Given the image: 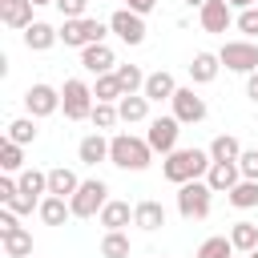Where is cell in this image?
I'll return each mask as SVG.
<instances>
[{"mask_svg":"<svg viewBox=\"0 0 258 258\" xmlns=\"http://www.w3.org/2000/svg\"><path fill=\"white\" fill-rule=\"evenodd\" d=\"M210 165H214L210 149H173V153H165V165H161V173H165V181H173V185H185V181H198V177H206V173H210Z\"/></svg>","mask_w":258,"mask_h":258,"instance_id":"cell-1","label":"cell"},{"mask_svg":"<svg viewBox=\"0 0 258 258\" xmlns=\"http://www.w3.org/2000/svg\"><path fill=\"white\" fill-rule=\"evenodd\" d=\"M109 161H113L117 169H133V173H141V169L153 161V145H149L145 137L117 133V137H109Z\"/></svg>","mask_w":258,"mask_h":258,"instance_id":"cell-2","label":"cell"},{"mask_svg":"<svg viewBox=\"0 0 258 258\" xmlns=\"http://www.w3.org/2000/svg\"><path fill=\"white\" fill-rule=\"evenodd\" d=\"M210 206H214V189H210L206 177L177 185V214H181L185 222H202V218H210Z\"/></svg>","mask_w":258,"mask_h":258,"instance_id":"cell-3","label":"cell"},{"mask_svg":"<svg viewBox=\"0 0 258 258\" xmlns=\"http://www.w3.org/2000/svg\"><path fill=\"white\" fill-rule=\"evenodd\" d=\"M105 32H113V28H109V20L101 24L97 16H77V20H64V24H60L64 48H89V44L105 40Z\"/></svg>","mask_w":258,"mask_h":258,"instance_id":"cell-4","label":"cell"},{"mask_svg":"<svg viewBox=\"0 0 258 258\" xmlns=\"http://www.w3.org/2000/svg\"><path fill=\"white\" fill-rule=\"evenodd\" d=\"M93 105H97L93 85H85L81 77L64 81V89H60V109H64L69 121H89V117H93Z\"/></svg>","mask_w":258,"mask_h":258,"instance_id":"cell-5","label":"cell"},{"mask_svg":"<svg viewBox=\"0 0 258 258\" xmlns=\"http://www.w3.org/2000/svg\"><path fill=\"white\" fill-rule=\"evenodd\" d=\"M105 202H109V185H105L101 177H89V181H81V189L69 198V206H73V218H97V214L105 210Z\"/></svg>","mask_w":258,"mask_h":258,"instance_id":"cell-6","label":"cell"},{"mask_svg":"<svg viewBox=\"0 0 258 258\" xmlns=\"http://www.w3.org/2000/svg\"><path fill=\"white\" fill-rule=\"evenodd\" d=\"M218 60L230 69V73H254L258 69V44L254 40H226L218 48Z\"/></svg>","mask_w":258,"mask_h":258,"instance_id":"cell-7","label":"cell"},{"mask_svg":"<svg viewBox=\"0 0 258 258\" xmlns=\"http://www.w3.org/2000/svg\"><path fill=\"white\" fill-rule=\"evenodd\" d=\"M24 109H28V117H52L56 109H60V89H52V85H44V81H36V85H28V93H24Z\"/></svg>","mask_w":258,"mask_h":258,"instance_id":"cell-8","label":"cell"},{"mask_svg":"<svg viewBox=\"0 0 258 258\" xmlns=\"http://www.w3.org/2000/svg\"><path fill=\"white\" fill-rule=\"evenodd\" d=\"M169 105H173V117H177L181 125H198V121H206V113H210V109H206V97H198L194 85H185V89L177 85V93H173Z\"/></svg>","mask_w":258,"mask_h":258,"instance_id":"cell-9","label":"cell"},{"mask_svg":"<svg viewBox=\"0 0 258 258\" xmlns=\"http://www.w3.org/2000/svg\"><path fill=\"white\" fill-rule=\"evenodd\" d=\"M109 28H113V36H121L125 44H145V16L133 12V8H117V12L109 16Z\"/></svg>","mask_w":258,"mask_h":258,"instance_id":"cell-10","label":"cell"},{"mask_svg":"<svg viewBox=\"0 0 258 258\" xmlns=\"http://www.w3.org/2000/svg\"><path fill=\"white\" fill-rule=\"evenodd\" d=\"M177 133H181V121L169 113V117H153V121H149L145 141L153 145V153H173V149H177Z\"/></svg>","mask_w":258,"mask_h":258,"instance_id":"cell-11","label":"cell"},{"mask_svg":"<svg viewBox=\"0 0 258 258\" xmlns=\"http://www.w3.org/2000/svg\"><path fill=\"white\" fill-rule=\"evenodd\" d=\"M198 20H202L206 32H226L234 24V8H230V0H206L198 8Z\"/></svg>","mask_w":258,"mask_h":258,"instance_id":"cell-12","label":"cell"},{"mask_svg":"<svg viewBox=\"0 0 258 258\" xmlns=\"http://www.w3.org/2000/svg\"><path fill=\"white\" fill-rule=\"evenodd\" d=\"M81 64H85V73L101 77V73H113V69H117V52H113L105 40H97V44L81 48Z\"/></svg>","mask_w":258,"mask_h":258,"instance_id":"cell-13","label":"cell"},{"mask_svg":"<svg viewBox=\"0 0 258 258\" xmlns=\"http://www.w3.org/2000/svg\"><path fill=\"white\" fill-rule=\"evenodd\" d=\"M32 8H36L32 0H0V24L24 32V28L32 24Z\"/></svg>","mask_w":258,"mask_h":258,"instance_id":"cell-14","label":"cell"},{"mask_svg":"<svg viewBox=\"0 0 258 258\" xmlns=\"http://www.w3.org/2000/svg\"><path fill=\"white\" fill-rule=\"evenodd\" d=\"M56 40H60V28H52V24H44V20H32V24L24 28V48H28V52H48Z\"/></svg>","mask_w":258,"mask_h":258,"instance_id":"cell-15","label":"cell"},{"mask_svg":"<svg viewBox=\"0 0 258 258\" xmlns=\"http://www.w3.org/2000/svg\"><path fill=\"white\" fill-rule=\"evenodd\" d=\"M206 181H210L214 194H230V189L242 181V169H238V161H214L210 173H206Z\"/></svg>","mask_w":258,"mask_h":258,"instance_id":"cell-16","label":"cell"},{"mask_svg":"<svg viewBox=\"0 0 258 258\" xmlns=\"http://www.w3.org/2000/svg\"><path fill=\"white\" fill-rule=\"evenodd\" d=\"M133 226H141L145 234L161 230V226H165V206H161V202H153V198L137 202V206H133Z\"/></svg>","mask_w":258,"mask_h":258,"instance_id":"cell-17","label":"cell"},{"mask_svg":"<svg viewBox=\"0 0 258 258\" xmlns=\"http://www.w3.org/2000/svg\"><path fill=\"white\" fill-rule=\"evenodd\" d=\"M97 222H101L105 230H125V226L133 222V206H129V202H121V198H109V202H105V210L97 214Z\"/></svg>","mask_w":258,"mask_h":258,"instance_id":"cell-18","label":"cell"},{"mask_svg":"<svg viewBox=\"0 0 258 258\" xmlns=\"http://www.w3.org/2000/svg\"><path fill=\"white\" fill-rule=\"evenodd\" d=\"M40 222L44 226H64L69 218H73V206H69V198H56V194H48V198H40Z\"/></svg>","mask_w":258,"mask_h":258,"instance_id":"cell-19","label":"cell"},{"mask_svg":"<svg viewBox=\"0 0 258 258\" xmlns=\"http://www.w3.org/2000/svg\"><path fill=\"white\" fill-rule=\"evenodd\" d=\"M218 69H222L218 52H194V60H189V81H194V85H210V81L218 77Z\"/></svg>","mask_w":258,"mask_h":258,"instance_id":"cell-20","label":"cell"},{"mask_svg":"<svg viewBox=\"0 0 258 258\" xmlns=\"http://www.w3.org/2000/svg\"><path fill=\"white\" fill-rule=\"evenodd\" d=\"M149 101H173V93H177V81L165 73V69H157V73H149L145 77V89H141Z\"/></svg>","mask_w":258,"mask_h":258,"instance_id":"cell-21","label":"cell"},{"mask_svg":"<svg viewBox=\"0 0 258 258\" xmlns=\"http://www.w3.org/2000/svg\"><path fill=\"white\" fill-rule=\"evenodd\" d=\"M117 113H121V121H125V125L145 121V117H149V97H145V93H141V97H137V93H125V97L117 101Z\"/></svg>","mask_w":258,"mask_h":258,"instance_id":"cell-22","label":"cell"},{"mask_svg":"<svg viewBox=\"0 0 258 258\" xmlns=\"http://www.w3.org/2000/svg\"><path fill=\"white\" fill-rule=\"evenodd\" d=\"M0 246H4V258H28L32 254V234L24 226H16V230L0 234Z\"/></svg>","mask_w":258,"mask_h":258,"instance_id":"cell-23","label":"cell"},{"mask_svg":"<svg viewBox=\"0 0 258 258\" xmlns=\"http://www.w3.org/2000/svg\"><path fill=\"white\" fill-rule=\"evenodd\" d=\"M77 157H81L85 165L109 161V141H105L101 133H89V137H81V145H77Z\"/></svg>","mask_w":258,"mask_h":258,"instance_id":"cell-24","label":"cell"},{"mask_svg":"<svg viewBox=\"0 0 258 258\" xmlns=\"http://www.w3.org/2000/svg\"><path fill=\"white\" fill-rule=\"evenodd\" d=\"M77 189H81V177H77L73 169H64V165L48 169V194H56V198H73Z\"/></svg>","mask_w":258,"mask_h":258,"instance_id":"cell-25","label":"cell"},{"mask_svg":"<svg viewBox=\"0 0 258 258\" xmlns=\"http://www.w3.org/2000/svg\"><path fill=\"white\" fill-rule=\"evenodd\" d=\"M210 157H214V161H238V157H242V141H238L234 133H218V137L210 141Z\"/></svg>","mask_w":258,"mask_h":258,"instance_id":"cell-26","label":"cell"},{"mask_svg":"<svg viewBox=\"0 0 258 258\" xmlns=\"http://www.w3.org/2000/svg\"><path fill=\"white\" fill-rule=\"evenodd\" d=\"M230 242H234L238 254L258 250V226H254V222H234V226H230Z\"/></svg>","mask_w":258,"mask_h":258,"instance_id":"cell-27","label":"cell"},{"mask_svg":"<svg viewBox=\"0 0 258 258\" xmlns=\"http://www.w3.org/2000/svg\"><path fill=\"white\" fill-rule=\"evenodd\" d=\"M129 234L125 230H105V238H101V258H129Z\"/></svg>","mask_w":258,"mask_h":258,"instance_id":"cell-28","label":"cell"},{"mask_svg":"<svg viewBox=\"0 0 258 258\" xmlns=\"http://www.w3.org/2000/svg\"><path fill=\"white\" fill-rule=\"evenodd\" d=\"M230 206H234V210H258V181L242 177V181L230 189Z\"/></svg>","mask_w":258,"mask_h":258,"instance_id":"cell-29","label":"cell"},{"mask_svg":"<svg viewBox=\"0 0 258 258\" xmlns=\"http://www.w3.org/2000/svg\"><path fill=\"white\" fill-rule=\"evenodd\" d=\"M16 185H20V194H28V198L40 202V194H48V173H40V169H20Z\"/></svg>","mask_w":258,"mask_h":258,"instance_id":"cell-30","label":"cell"},{"mask_svg":"<svg viewBox=\"0 0 258 258\" xmlns=\"http://www.w3.org/2000/svg\"><path fill=\"white\" fill-rule=\"evenodd\" d=\"M93 97H97V101H113V105H117V101L125 97V89H121L117 73H101V77H97V85H93Z\"/></svg>","mask_w":258,"mask_h":258,"instance_id":"cell-31","label":"cell"},{"mask_svg":"<svg viewBox=\"0 0 258 258\" xmlns=\"http://www.w3.org/2000/svg\"><path fill=\"white\" fill-rule=\"evenodd\" d=\"M198 258H234V242H230V234H214V238H206V242L198 246Z\"/></svg>","mask_w":258,"mask_h":258,"instance_id":"cell-32","label":"cell"},{"mask_svg":"<svg viewBox=\"0 0 258 258\" xmlns=\"http://www.w3.org/2000/svg\"><path fill=\"white\" fill-rule=\"evenodd\" d=\"M8 141L32 145V141H36V117H16V121H8Z\"/></svg>","mask_w":258,"mask_h":258,"instance_id":"cell-33","label":"cell"},{"mask_svg":"<svg viewBox=\"0 0 258 258\" xmlns=\"http://www.w3.org/2000/svg\"><path fill=\"white\" fill-rule=\"evenodd\" d=\"M89 121H93V129L101 133V129H113V125L121 121V113H117V105H113V101H97V105H93V117H89Z\"/></svg>","mask_w":258,"mask_h":258,"instance_id":"cell-34","label":"cell"},{"mask_svg":"<svg viewBox=\"0 0 258 258\" xmlns=\"http://www.w3.org/2000/svg\"><path fill=\"white\" fill-rule=\"evenodd\" d=\"M0 169H4V173L24 169V145H16V141L4 137V145H0Z\"/></svg>","mask_w":258,"mask_h":258,"instance_id":"cell-35","label":"cell"},{"mask_svg":"<svg viewBox=\"0 0 258 258\" xmlns=\"http://www.w3.org/2000/svg\"><path fill=\"white\" fill-rule=\"evenodd\" d=\"M113 73H117V81H121V89H125V93H137V89H145V73H141L137 64H117Z\"/></svg>","mask_w":258,"mask_h":258,"instance_id":"cell-36","label":"cell"},{"mask_svg":"<svg viewBox=\"0 0 258 258\" xmlns=\"http://www.w3.org/2000/svg\"><path fill=\"white\" fill-rule=\"evenodd\" d=\"M234 24H238V32H246V40L258 36V8H242V12L234 16Z\"/></svg>","mask_w":258,"mask_h":258,"instance_id":"cell-37","label":"cell"},{"mask_svg":"<svg viewBox=\"0 0 258 258\" xmlns=\"http://www.w3.org/2000/svg\"><path fill=\"white\" fill-rule=\"evenodd\" d=\"M238 169H242V177L258 181V149H242V157H238Z\"/></svg>","mask_w":258,"mask_h":258,"instance_id":"cell-38","label":"cell"},{"mask_svg":"<svg viewBox=\"0 0 258 258\" xmlns=\"http://www.w3.org/2000/svg\"><path fill=\"white\" fill-rule=\"evenodd\" d=\"M56 8H60V16H64V20H77V16H85L89 0H56Z\"/></svg>","mask_w":258,"mask_h":258,"instance_id":"cell-39","label":"cell"},{"mask_svg":"<svg viewBox=\"0 0 258 258\" xmlns=\"http://www.w3.org/2000/svg\"><path fill=\"white\" fill-rule=\"evenodd\" d=\"M8 210H16V214H32V210H40V202L28 198V194H16V198L8 202Z\"/></svg>","mask_w":258,"mask_h":258,"instance_id":"cell-40","label":"cell"},{"mask_svg":"<svg viewBox=\"0 0 258 258\" xmlns=\"http://www.w3.org/2000/svg\"><path fill=\"white\" fill-rule=\"evenodd\" d=\"M16 194H20V185H16V181H12L8 173H4V177H0V206H8V202H12Z\"/></svg>","mask_w":258,"mask_h":258,"instance_id":"cell-41","label":"cell"},{"mask_svg":"<svg viewBox=\"0 0 258 258\" xmlns=\"http://www.w3.org/2000/svg\"><path fill=\"white\" fill-rule=\"evenodd\" d=\"M246 97L258 105V69H254V73H246Z\"/></svg>","mask_w":258,"mask_h":258,"instance_id":"cell-42","label":"cell"},{"mask_svg":"<svg viewBox=\"0 0 258 258\" xmlns=\"http://www.w3.org/2000/svg\"><path fill=\"white\" fill-rule=\"evenodd\" d=\"M129 8L145 16V12H153V8H157V0H129Z\"/></svg>","mask_w":258,"mask_h":258,"instance_id":"cell-43","label":"cell"},{"mask_svg":"<svg viewBox=\"0 0 258 258\" xmlns=\"http://www.w3.org/2000/svg\"><path fill=\"white\" fill-rule=\"evenodd\" d=\"M230 8H238V12H242V8H254V0H230Z\"/></svg>","mask_w":258,"mask_h":258,"instance_id":"cell-44","label":"cell"},{"mask_svg":"<svg viewBox=\"0 0 258 258\" xmlns=\"http://www.w3.org/2000/svg\"><path fill=\"white\" fill-rule=\"evenodd\" d=\"M185 4H189V8H202V4H206V0H185Z\"/></svg>","mask_w":258,"mask_h":258,"instance_id":"cell-45","label":"cell"},{"mask_svg":"<svg viewBox=\"0 0 258 258\" xmlns=\"http://www.w3.org/2000/svg\"><path fill=\"white\" fill-rule=\"evenodd\" d=\"M32 4H36V8H40V4H56V0H32Z\"/></svg>","mask_w":258,"mask_h":258,"instance_id":"cell-46","label":"cell"},{"mask_svg":"<svg viewBox=\"0 0 258 258\" xmlns=\"http://www.w3.org/2000/svg\"><path fill=\"white\" fill-rule=\"evenodd\" d=\"M250 258H258V250H250Z\"/></svg>","mask_w":258,"mask_h":258,"instance_id":"cell-47","label":"cell"},{"mask_svg":"<svg viewBox=\"0 0 258 258\" xmlns=\"http://www.w3.org/2000/svg\"><path fill=\"white\" fill-rule=\"evenodd\" d=\"M28 258H36V254H28Z\"/></svg>","mask_w":258,"mask_h":258,"instance_id":"cell-48","label":"cell"},{"mask_svg":"<svg viewBox=\"0 0 258 258\" xmlns=\"http://www.w3.org/2000/svg\"><path fill=\"white\" fill-rule=\"evenodd\" d=\"M242 258H250V254H242Z\"/></svg>","mask_w":258,"mask_h":258,"instance_id":"cell-49","label":"cell"}]
</instances>
